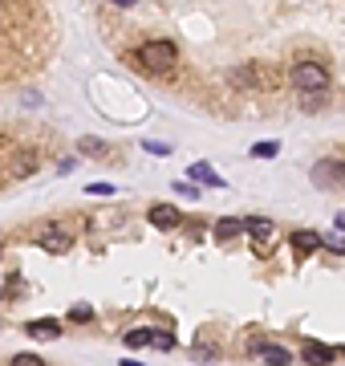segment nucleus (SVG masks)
I'll use <instances>...</instances> for the list:
<instances>
[{"label":"nucleus","instance_id":"1","mask_svg":"<svg viewBox=\"0 0 345 366\" xmlns=\"http://www.w3.org/2000/svg\"><path fill=\"white\" fill-rule=\"evenodd\" d=\"M138 61H142V70L151 73H167L175 61H179V49L171 45V41H146V45H138L135 53Z\"/></svg>","mask_w":345,"mask_h":366},{"label":"nucleus","instance_id":"2","mask_svg":"<svg viewBox=\"0 0 345 366\" xmlns=\"http://www.w3.org/2000/svg\"><path fill=\"white\" fill-rule=\"evenodd\" d=\"M293 86L300 94H325L329 90V70L321 61H300V66H293Z\"/></svg>","mask_w":345,"mask_h":366},{"label":"nucleus","instance_id":"3","mask_svg":"<svg viewBox=\"0 0 345 366\" xmlns=\"http://www.w3.org/2000/svg\"><path fill=\"white\" fill-rule=\"evenodd\" d=\"M37 244L45 248L49 257H61V252H69L73 236H69L61 224H41V228H37Z\"/></svg>","mask_w":345,"mask_h":366},{"label":"nucleus","instance_id":"4","mask_svg":"<svg viewBox=\"0 0 345 366\" xmlns=\"http://www.w3.org/2000/svg\"><path fill=\"white\" fill-rule=\"evenodd\" d=\"M309 179H313L317 188H342L345 183V163L342 159H321V163H313Z\"/></svg>","mask_w":345,"mask_h":366},{"label":"nucleus","instance_id":"5","mask_svg":"<svg viewBox=\"0 0 345 366\" xmlns=\"http://www.w3.org/2000/svg\"><path fill=\"white\" fill-rule=\"evenodd\" d=\"M151 224L162 228V232H171V228H179V224H183V216H179V208H175V204H155V208H151Z\"/></svg>","mask_w":345,"mask_h":366},{"label":"nucleus","instance_id":"6","mask_svg":"<svg viewBox=\"0 0 345 366\" xmlns=\"http://www.w3.org/2000/svg\"><path fill=\"white\" fill-rule=\"evenodd\" d=\"M24 330H29V338H37V342H53V338H61V321H53V317H37V321H24Z\"/></svg>","mask_w":345,"mask_h":366},{"label":"nucleus","instance_id":"7","mask_svg":"<svg viewBox=\"0 0 345 366\" xmlns=\"http://www.w3.org/2000/svg\"><path fill=\"white\" fill-rule=\"evenodd\" d=\"M300 358H305L309 366H329L333 358H337V350H333V346H325V342H309V346L300 350Z\"/></svg>","mask_w":345,"mask_h":366},{"label":"nucleus","instance_id":"8","mask_svg":"<svg viewBox=\"0 0 345 366\" xmlns=\"http://www.w3.org/2000/svg\"><path fill=\"white\" fill-rule=\"evenodd\" d=\"M191 179L187 183H207V188H224V175H215V171L207 167V163H191V171H187Z\"/></svg>","mask_w":345,"mask_h":366},{"label":"nucleus","instance_id":"9","mask_svg":"<svg viewBox=\"0 0 345 366\" xmlns=\"http://www.w3.org/2000/svg\"><path fill=\"white\" fill-rule=\"evenodd\" d=\"M29 175H37V155L33 151H24L13 159V179H29Z\"/></svg>","mask_w":345,"mask_h":366},{"label":"nucleus","instance_id":"10","mask_svg":"<svg viewBox=\"0 0 345 366\" xmlns=\"http://www.w3.org/2000/svg\"><path fill=\"white\" fill-rule=\"evenodd\" d=\"M289 244H293L297 252H317V248H321V236H317V232H305V228H300V232H293V236H289Z\"/></svg>","mask_w":345,"mask_h":366},{"label":"nucleus","instance_id":"11","mask_svg":"<svg viewBox=\"0 0 345 366\" xmlns=\"http://www.w3.org/2000/svg\"><path fill=\"white\" fill-rule=\"evenodd\" d=\"M244 232V224L236 216H224V220H215V241H236Z\"/></svg>","mask_w":345,"mask_h":366},{"label":"nucleus","instance_id":"12","mask_svg":"<svg viewBox=\"0 0 345 366\" xmlns=\"http://www.w3.org/2000/svg\"><path fill=\"white\" fill-rule=\"evenodd\" d=\"M77 151H82V155H110V143H106V139H93V135H82V139H77Z\"/></svg>","mask_w":345,"mask_h":366},{"label":"nucleus","instance_id":"13","mask_svg":"<svg viewBox=\"0 0 345 366\" xmlns=\"http://www.w3.org/2000/svg\"><path fill=\"white\" fill-rule=\"evenodd\" d=\"M260 358H264L268 366H289V363H293V354H289L284 346H264V350H260Z\"/></svg>","mask_w":345,"mask_h":366},{"label":"nucleus","instance_id":"14","mask_svg":"<svg viewBox=\"0 0 345 366\" xmlns=\"http://www.w3.org/2000/svg\"><path fill=\"white\" fill-rule=\"evenodd\" d=\"M244 224V232H252V236H268L273 232V220L268 216H252V220H240Z\"/></svg>","mask_w":345,"mask_h":366},{"label":"nucleus","instance_id":"15","mask_svg":"<svg viewBox=\"0 0 345 366\" xmlns=\"http://www.w3.org/2000/svg\"><path fill=\"white\" fill-rule=\"evenodd\" d=\"M151 346L155 350H175V334L171 330H151Z\"/></svg>","mask_w":345,"mask_h":366},{"label":"nucleus","instance_id":"16","mask_svg":"<svg viewBox=\"0 0 345 366\" xmlns=\"http://www.w3.org/2000/svg\"><path fill=\"white\" fill-rule=\"evenodd\" d=\"M69 321H82V326H86V321H93V305H86V301H77V305L69 310Z\"/></svg>","mask_w":345,"mask_h":366},{"label":"nucleus","instance_id":"17","mask_svg":"<svg viewBox=\"0 0 345 366\" xmlns=\"http://www.w3.org/2000/svg\"><path fill=\"white\" fill-rule=\"evenodd\" d=\"M126 346H151V330H130V334H126Z\"/></svg>","mask_w":345,"mask_h":366},{"label":"nucleus","instance_id":"18","mask_svg":"<svg viewBox=\"0 0 345 366\" xmlns=\"http://www.w3.org/2000/svg\"><path fill=\"white\" fill-rule=\"evenodd\" d=\"M276 151H280V143H256L252 146V159H273Z\"/></svg>","mask_w":345,"mask_h":366},{"label":"nucleus","instance_id":"19","mask_svg":"<svg viewBox=\"0 0 345 366\" xmlns=\"http://www.w3.org/2000/svg\"><path fill=\"white\" fill-rule=\"evenodd\" d=\"M86 192H90V195H98V199H106V195H114L118 188H114V183H90Z\"/></svg>","mask_w":345,"mask_h":366},{"label":"nucleus","instance_id":"20","mask_svg":"<svg viewBox=\"0 0 345 366\" xmlns=\"http://www.w3.org/2000/svg\"><path fill=\"white\" fill-rule=\"evenodd\" d=\"M13 366H49V363H45V358H37V354H17Z\"/></svg>","mask_w":345,"mask_h":366},{"label":"nucleus","instance_id":"21","mask_svg":"<svg viewBox=\"0 0 345 366\" xmlns=\"http://www.w3.org/2000/svg\"><path fill=\"white\" fill-rule=\"evenodd\" d=\"M175 192L187 195V199H199V188H195V183H187V179H179V183H175Z\"/></svg>","mask_w":345,"mask_h":366},{"label":"nucleus","instance_id":"22","mask_svg":"<svg viewBox=\"0 0 345 366\" xmlns=\"http://www.w3.org/2000/svg\"><path fill=\"white\" fill-rule=\"evenodd\" d=\"M142 151H151V155H171V143H155V139H146Z\"/></svg>","mask_w":345,"mask_h":366},{"label":"nucleus","instance_id":"23","mask_svg":"<svg viewBox=\"0 0 345 366\" xmlns=\"http://www.w3.org/2000/svg\"><path fill=\"white\" fill-rule=\"evenodd\" d=\"M321 248H333V252H345V241H342V236H321Z\"/></svg>","mask_w":345,"mask_h":366},{"label":"nucleus","instance_id":"24","mask_svg":"<svg viewBox=\"0 0 345 366\" xmlns=\"http://www.w3.org/2000/svg\"><path fill=\"white\" fill-rule=\"evenodd\" d=\"M73 167H77V159H61V163H57V171H61V175H69Z\"/></svg>","mask_w":345,"mask_h":366},{"label":"nucleus","instance_id":"25","mask_svg":"<svg viewBox=\"0 0 345 366\" xmlns=\"http://www.w3.org/2000/svg\"><path fill=\"white\" fill-rule=\"evenodd\" d=\"M114 4H118V8H135L138 0H114Z\"/></svg>","mask_w":345,"mask_h":366},{"label":"nucleus","instance_id":"26","mask_svg":"<svg viewBox=\"0 0 345 366\" xmlns=\"http://www.w3.org/2000/svg\"><path fill=\"white\" fill-rule=\"evenodd\" d=\"M333 224H337V228L345 232V212H337V220H333Z\"/></svg>","mask_w":345,"mask_h":366},{"label":"nucleus","instance_id":"27","mask_svg":"<svg viewBox=\"0 0 345 366\" xmlns=\"http://www.w3.org/2000/svg\"><path fill=\"white\" fill-rule=\"evenodd\" d=\"M0 252H4V248H0Z\"/></svg>","mask_w":345,"mask_h":366}]
</instances>
